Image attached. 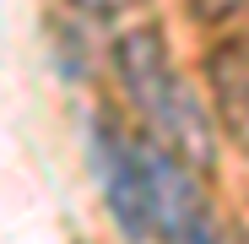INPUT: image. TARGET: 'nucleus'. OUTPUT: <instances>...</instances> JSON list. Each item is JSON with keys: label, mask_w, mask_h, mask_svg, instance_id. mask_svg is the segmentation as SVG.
Segmentation results:
<instances>
[{"label": "nucleus", "mask_w": 249, "mask_h": 244, "mask_svg": "<svg viewBox=\"0 0 249 244\" xmlns=\"http://www.w3.org/2000/svg\"><path fill=\"white\" fill-rule=\"evenodd\" d=\"M92 152L103 201L130 244H233V228L195 179V163L168 152L157 136H130L114 119H98Z\"/></svg>", "instance_id": "f257e3e1"}, {"label": "nucleus", "mask_w": 249, "mask_h": 244, "mask_svg": "<svg viewBox=\"0 0 249 244\" xmlns=\"http://www.w3.org/2000/svg\"><path fill=\"white\" fill-rule=\"evenodd\" d=\"M114 76L130 93L141 125L162 147L179 152L184 163H195V169H212V157H217L212 114H206L200 93L190 87V76L174 65L157 27H130V33L114 38Z\"/></svg>", "instance_id": "f03ea898"}, {"label": "nucleus", "mask_w": 249, "mask_h": 244, "mask_svg": "<svg viewBox=\"0 0 249 244\" xmlns=\"http://www.w3.org/2000/svg\"><path fill=\"white\" fill-rule=\"evenodd\" d=\"M206 76H212V98H217L222 131L249 152V33H238L233 44L212 49Z\"/></svg>", "instance_id": "7ed1b4c3"}, {"label": "nucleus", "mask_w": 249, "mask_h": 244, "mask_svg": "<svg viewBox=\"0 0 249 244\" xmlns=\"http://www.w3.org/2000/svg\"><path fill=\"white\" fill-rule=\"evenodd\" d=\"M190 17L200 27H233L249 33V0H190Z\"/></svg>", "instance_id": "20e7f679"}, {"label": "nucleus", "mask_w": 249, "mask_h": 244, "mask_svg": "<svg viewBox=\"0 0 249 244\" xmlns=\"http://www.w3.org/2000/svg\"><path fill=\"white\" fill-rule=\"evenodd\" d=\"M76 6H87V11H98V17H114V11H130V6H141V0H76Z\"/></svg>", "instance_id": "39448f33"}]
</instances>
